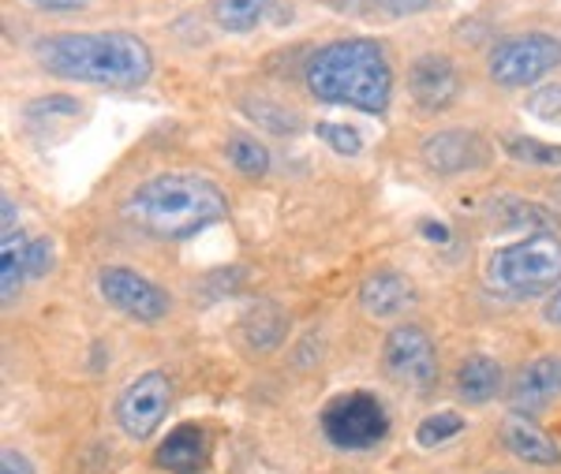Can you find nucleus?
<instances>
[{
    "label": "nucleus",
    "mask_w": 561,
    "mask_h": 474,
    "mask_svg": "<svg viewBox=\"0 0 561 474\" xmlns=\"http://www.w3.org/2000/svg\"><path fill=\"white\" fill-rule=\"evenodd\" d=\"M76 116L79 113V102L76 97H65V94H49V97H38V102L26 105V116Z\"/></svg>",
    "instance_id": "obj_27"
},
{
    "label": "nucleus",
    "mask_w": 561,
    "mask_h": 474,
    "mask_svg": "<svg viewBox=\"0 0 561 474\" xmlns=\"http://www.w3.org/2000/svg\"><path fill=\"white\" fill-rule=\"evenodd\" d=\"M502 392V367L491 355H468L457 370V396L465 404H486Z\"/></svg>",
    "instance_id": "obj_16"
},
{
    "label": "nucleus",
    "mask_w": 561,
    "mask_h": 474,
    "mask_svg": "<svg viewBox=\"0 0 561 474\" xmlns=\"http://www.w3.org/2000/svg\"><path fill=\"white\" fill-rule=\"evenodd\" d=\"M409 94L412 102L427 113H442L457 102L460 94V76L454 68V60L442 57V53H423L412 60L409 68Z\"/></svg>",
    "instance_id": "obj_11"
},
{
    "label": "nucleus",
    "mask_w": 561,
    "mask_h": 474,
    "mask_svg": "<svg viewBox=\"0 0 561 474\" xmlns=\"http://www.w3.org/2000/svg\"><path fill=\"white\" fill-rule=\"evenodd\" d=\"M359 303H364L370 317H393L412 303V285L393 269L370 273L359 285Z\"/></svg>",
    "instance_id": "obj_15"
},
{
    "label": "nucleus",
    "mask_w": 561,
    "mask_h": 474,
    "mask_svg": "<svg viewBox=\"0 0 561 474\" xmlns=\"http://www.w3.org/2000/svg\"><path fill=\"white\" fill-rule=\"evenodd\" d=\"M98 291L105 296L108 307H116L121 314H128L142 325L161 322L173 310V299H169L165 288H158L150 277H142V273L128 266H108L98 273Z\"/></svg>",
    "instance_id": "obj_8"
},
{
    "label": "nucleus",
    "mask_w": 561,
    "mask_h": 474,
    "mask_svg": "<svg viewBox=\"0 0 561 474\" xmlns=\"http://www.w3.org/2000/svg\"><path fill=\"white\" fill-rule=\"evenodd\" d=\"M542 314H547L550 325H558V330H561V288L554 291V296H550V303H547V310H542Z\"/></svg>",
    "instance_id": "obj_32"
},
{
    "label": "nucleus",
    "mask_w": 561,
    "mask_h": 474,
    "mask_svg": "<svg viewBox=\"0 0 561 474\" xmlns=\"http://www.w3.org/2000/svg\"><path fill=\"white\" fill-rule=\"evenodd\" d=\"M491 474H502V471H491Z\"/></svg>",
    "instance_id": "obj_35"
},
{
    "label": "nucleus",
    "mask_w": 561,
    "mask_h": 474,
    "mask_svg": "<svg viewBox=\"0 0 561 474\" xmlns=\"http://www.w3.org/2000/svg\"><path fill=\"white\" fill-rule=\"evenodd\" d=\"M243 113H251V120L270 127L274 135H293L300 120H296V113H288V108H280L274 102H266V97H243Z\"/></svg>",
    "instance_id": "obj_22"
},
{
    "label": "nucleus",
    "mask_w": 561,
    "mask_h": 474,
    "mask_svg": "<svg viewBox=\"0 0 561 474\" xmlns=\"http://www.w3.org/2000/svg\"><path fill=\"white\" fill-rule=\"evenodd\" d=\"M389 15H415V12H427L434 0H378Z\"/></svg>",
    "instance_id": "obj_29"
},
{
    "label": "nucleus",
    "mask_w": 561,
    "mask_h": 474,
    "mask_svg": "<svg viewBox=\"0 0 561 474\" xmlns=\"http://www.w3.org/2000/svg\"><path fill=\"white\" fill-rule=\"evenodd\" d=\"M23 262H26V277H45V273H53L57 251H53L49 235H31L23 247Z\"/></svg>",
    "instance_id": "obj_25"
},
{
    "label": "nucleus",
    "mask_w": 561,
    "mask_h": 474,
    "mask_svg": "<svg viewBox=\"0 0 561 474\" xmlns=\"http://www.w3.org/2000/svg\"><path fill=\"white\" fill-rule=\"evenodd\" d=\"M169 404H173V385L161 370H147L131 381L116 400V423L131 441H150L158 426L165 423Z\"/></svg>",
    "instance_id": "obj_7"
},
{
    "label": "nucleus",
    "mask_w": 561,
    "mask_h": 474,
    "mask_svg": "<svg viewBox=\"0 0 561 474\" xmlns=\"http://www.w3.org/2000/svg\"><path fill=\"white\" fill-rule=\"evenodd\" d=\"M554 195H558V198H561V184H558V187H554Z\"/></svg>",
    "instance_id": "obj_34"
},
{
    "label": "nucleus",
    "mask_w": 561,
    "mask_h": 474,
    "mask_svg": "<svg viewBox=\"0 0 561 474\" xmlns=\"http://www.w3.org/2000/svg\"><path fill=\"white\" fill-rule=\"evenodd\" d=\"M311 97L325 105H348L359 113L382 116L393 97V68L386 49L370 38H345L314 49L304 68Z\"/></svg>",
    "instance_id": "obj_3"
},
{
    "label": "nucleus",
    "mask_w": 561,
    "mask_h": 474,
    "mask_svg": "<svg viewBox=\"0 0 561 474\" xmlns=\"http://www.w3.org/2000/svg\"><path fill=\"white\" fill-rule=\"evenodd\" d=\"M153 463L165 467L169 474H203L206 463H210V437L195 423L176 426V430L158 444Z\"/></svg>",
    "instance_id": "obj_13"
},
{
    "label": "nucleus",
    "mask_w": 561,
    "mask_h": 474,
    "mask_svg": "<svg viewBox=\"0 0 561 474\" xmlns=\"http://www.w3.org/2000/svg\"><path fill=\"white\" fill-rule=\"evenodd\" d=\"M483 280L505 299H539L561 285V240L554 232H531L497 247L483 262Z\"/></svg>",
    "instance_id": "obj_4"
},
{
    "label": "nucleus",
    "mask_w": 561,
    "mask_h": 474,
    "mask_svg": "<svg viewBox=\"0 0 561 474\" xmlns=\"http://www.w3.org/2000/svg\"><path fill=\"white\" fill-rule=\"evenodd\" d=\"M524 108H528L536 120H554V116H561V83L536 86L524 97Z\"/></svg>",
    "instance_id": "obj_26"
},
{
    "label": "nucleus",
    "mask_w": 561,
    "mask_h": 474,
    "mask_svg": "<svg viewBox=\"0 0 561 474\" xmlns=\"http://www.w3.org/2000/svg\"><path fill=\"white\" fill-rule=\"evenodd\" d=\"M423 232H427L431 243H446L449 240V228L442 221H423Z\"/></svg>",
    "instance_id": "obj_31"
},
{
    "label": "nucleus",
    "mask_w": 561,
    "mask_h": 474,
    "mask_svg": "<svg viewBox=\"0 0 561 474\" xmlns=\"http://www.w3.org/2000/svg\"><path fill=\"white\" fill-rule=\"evenodd\" d=\"M465 430V415L457 412H438V415H427L420 423V430H415V441L423 444V449H434V444L449 441V437H457Z\"/></svg>",
    "instance_id": "obj_23"
},
{
    "label": "nucleus",
    "mask_w": 561,
    "mask_h": 474,
    "mask_svg": "<svg viewBox=\"0 0 561 474\" xmlns=\"http://www.w3.org/2000/svg\"><path fill=\"white\" fill-rule=\"evenodd\" d=\"M31 8H42V12H71V8H83L87 0H26Z\"/></svg>",
    "instance_id": "obj_30"
},
{
    "label": "nucleus",
    "mask_w": 561,
    "mask_h": 474,
    "mask_svg": "<svg viewBox=\"0 0 561 474\" xmlns=\"http://www.w3.org/2000/svg\"><path fill=\"white\" fill-rule=\"evenodd\" d=\"M23 247H26V240L20 232H4V240H0V299H4V303H12V299L20 296V288L26 280Z\"/></svg>",
    "instance_id": "obj_19"
},
{
    "label": "nucleus",
    "mask_w": 561,
    "mask_h": 474,
    "mask_svg": "<svg viewBox=\"0 0 561 474\" xmlns=\"http://www.w3.org/2000/svg\"><path fill=\"white\" fill-rule=\"evenodd\" d=\"M124 221L161 243L192 240L229 217V198L198 172H161L124 198Z\"/></svg>",
    "instance_id": "obj_2"
},
{
    "label": "nucleus",
    "mask_w": 561,
    "mask_h": 474,
    "mask_svg": "<svg viewBox=\"0 0 561 474\" xmlns=\"http://www.w3.org/2000/svg\"><path fill=\"white\" fill-rule=\"evenodd\" d=\"M270 8H274V0H214V20L229 34H248L262 26Z\"/></svg>",
    "instance_id": "obj_18"
},
{
    "label": "nucleus",
    "mask_w": 561,
    "mask_h": 474,
    "mask_svg": "<svg viewBox=\"0 0 561 474\" xmlns=\"http://www.w3.org/2000/svg\"><path fill=\"white\" fill-rule=\"evenodd\" d=\"M0 213H4V232H12L15 213H20V209H15V203H12V198H8V195H4V209H0Z\"/></svg>",
    "instance_id": "obj_33"
},
{
    "label": "nucleus",
    "mask_w": 561,
    "mask_h": 474,
    "mask_svg": "<svg viewBox=\"0 0 561 474\" xmlns=\"http://www.w3.org/2000/svg\"><path fill=\"white\" fill-rule=\"evenodd\" d=\"M0 474H34V467H31V460H26L23 452L4 449V452H0Z\"/></svg>",
    "instance_id": "obj_28"
},
{
    "label": "nucleus",
    "mask_w": 561,
    "mask_h": 474,
    "mask_svg": "<svg viewBox=\"0 0 561 474\" xmlns=\"http://www.w3.org/2000/svg\"><path fill=\"white\" fill-rule=\"evenodd\" d=\"M229 161H232V169L248 180H262L270 172V150L259 139H251V135H232Z\"/></svg>",
    "instance_id": "obj_20"
},
{
    "label": "nucleus",
    "mask_w": 561,
    "mask_h": 474,
    "mask_svg": "<svg viewBox=\"0 0 561 474\" xmlns=\"http://www.w3.org/2000/svg\"><path fill=\"white\" fill-rule=\"evenodd\" d=\"M386 367L397 381L412 389H431L438 381V351H434V340L420 325H397L393 333L386 336Z\"/></svg>",
    "instance_id": "obj_9"
},
{
    "label": "nucleus",
    "mask_w": 561,
    "mask_h": 474,
    "mask_svg": "<svg viewBox=\"0 0 561 474\" xmlns=\"http://www.w3.org/2000/svg\"><path fill=\"white\" fill-rule=\"evenodd\" d=\"M561 63V42L550 34H513L502 38L486 57V71H491L494 86L502 90H524L536 86L542 76H550Z\"/></svg>",
    "instance_id": "obj_6"
},
{
    "label": "nucleus",
    "mask_w": 561,
    "mask_h": 474,
    "mask_svg": "<svg viewBox=\"0 0 561 474\" xmlns=\"http://www.w3.org/2000/svg\"><path fill=\"white\" fill-rule=\"evenodd\" d=\"M502 444L510 449L517 460L536 463V467H558L561 463V449L554 437H547L536 423H528L524 415H510L502 426Z\"/></svg>",
    "instance_id": "obj_14"
},
{
    "label": "nucleus",
    "mask_w": 561,
    "mask_h": 474,
    "mask_svg": "<svg viewBox=\"0 0 561 474\" xmlns=\"http://www.w3.org/2000/svg\"><path fill=\"white\" fill-rule=\"evenodd\" d=\"M491 221L502 228H524V235H531V232H550L554 217L542 206L528 203V198H497V203H491Z\"/></svg>",
    "instance_id": "obj_17"
},
{
    "label": "nucleus",
    "mask_w": 561,
    "mask_h": 474,
    "mask_svg": "<svg viewBox=\"0 0 561 474\" xmlns=\"http://www.w3.org/2000/svg\"><path fill=\"white\" fill-rule=\"evenodd\" d=\"M420 153L423 165L438 176H460V172H476L486 165V142L465 127H446V131L427 135Z\"/></svg>",
    "instance_id": "obj_10"
},
{
    "label": "nucleus",
    "mask_w": 561,
    "mask_h": 474,
    "mask_svg": "<svg viewBox=\"0 0 561 474\" xmlns=\"http://www.w3.org/2000/svg\"><path fill=\"white\" fill-rule=\"evenodd\" d=\"M322 433L341 452H367L389 433V415L375 392H345L322 407Z\"/></svg>",
    "instance_id": "obj_5"
},
{
    "label": "nucleus",
    "mask_w": 561,
    "mask_h": 474,
    "mask_svg": "<svg viewBox=\"0 0 561 474\" xmlns=\"http://www.w3.org/2000/svg\"><path fill=\"white\" fill-rule=\"evenodd\" d=\"M314 135L330 146L333 153H345V158H356L359 150H364V135L356 131V127H345V124H319L314 127Z\"/></svg>",
    "instance_id": "obj_24"
},
{
    "label": "nucleus",
    "mask_w": 561,
    "mask_h": 474,
    "mask_svg": "<svg viewBox=\"0 0 561 474\" xmlns=\"http://www.w3.org/2000/svg\"><path fill=\"white\" fill-rule=\"evenodd\" d=\"M31 53L49 76L76 79V83L135 90L153 76L150 45L131 31L45 34Z\"/></svg>",
    "instance_id": "obj_1"
},
{
    "label": "nucleus",
    "mask_w": 561,
    "mask_h": 474,
    "mask_svg": "<svg viewBox=\"0 0 561 474\" xmlns=\"http://www.w3.org/2000/svg\"><path fill=\"white\" fill-rule=\"evenodd\" d=\"M502 150L510 153L513 161H524V165H547V169L561 165V146L528 139V135H505Z\"/></svg>",
    "instance_id": "obj_21"
},
{
    "label": "nucleus",
    "mask_w": 561,
    "mask_h": 474,
    "mask_svg": "<svg viewBox=\"0 0 561 474\" xmlns=\"http://www.w3.org/2000/svg\"><path fill=\"white\" fill-rule=\"evenodd\" d=\"M554 400H561V355H539L513 381V407L528 415Z\"/></svg>",
    "instance_id": "obj_12"
}]
</instances>
